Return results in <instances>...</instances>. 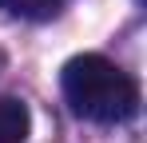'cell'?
<instances>
[{
  "instance_id": "6da1fadb",
  "label": "cell",
  "mask_w": 147,
  "mask_h": 143,
  "mask_svg": "<svg viewBox=\"0 0 147 143\" xmlns=\"http://www.w3.org/2000/svg\"><path fill=\"white\" fill-rule=\"evenodd\" d=\"M60 88H64V99L72 103V111L92 123H123L139 111L135 80L96 52L72 56L60 72Z\"/></svg>"
},
{
  "instance_id": "7a4b0ae2",
  "label": "cell",
  "mask_w": 147,
  "mask_h": 143,
  "mask_svg": "<svg viewBox=\"0 0 147 143\" xmlns=\"http://www.w3.org/2000/svg\"><path fill=\"white\" fill-rule=\"evenodd\" d=\"M28 135V107L12 95H0V143H24Z\"/></svg>"
},
{
  "instance_id": "3957f363",
  "label": "cell",
  "mask_w": 147,
  "mask_h": 143,
  "mask_svg": "<svg viewBox=\"0 0 147 143\" xmlns=\"http://www.w3.org/2000/svg\"><path fill=\"white\" fill-rule=\"evenodd\" d=\"M60 4L64 0H0V8L16 20H48L60 12Z\"/></svg>"
}]
</instances>
